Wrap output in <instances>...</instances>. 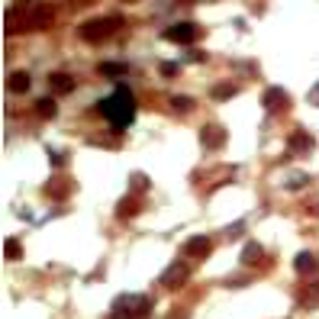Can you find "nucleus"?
<instances>
[{
    "label": "nucleus",
    "mask_w": 319,
    "mask_h": 319,
    "mask_svg": "<svg viewBox=\"0 0 319 319\" xmlns=\"http://www.w3.org/2000/svg\"><path fill=\"white\" fill-rule=\"evenodd\" d=\"M100 113L107 116V122L113 126L116 132L129 129L132 120H136V97H132V90L126 87V84H120L110 97L100 100Z\"/></svg>",
    "instance_id": "nucleus-1"
},
{
    "label": "nucleus",
    "mask_w": 319,
    "mask_h": 319,
    "mask_svg": "<svg viewBox=\"0 0 319 319\" xmlns=\"http://www.w3.org/2000/svg\"><path fill=\"white\" fill-rule=\"evenodd\" d=\"M120 29V16H100V20H87L78 33H81L84 42H103Z\"/></svg>",
    "instance_id": "nucleus-2"
},
{
    "label": "nucleus",
    "mask_w": 319,
    "mask_h": 319,
    "mask_svg": "<svg viewBox=\"0 0 319 319\" xmlns=\"http://www.w3.org/2000/svg\"><path fill=\"white\" fill-rule=\"evenodd\" d=\"M48 23H52V7L36 3V7H29L26 13L20 16V33H29V29H45Z\"/></svg>",
    "instance_id": "nucleus-3"
},
{
    "label": "nucleus",
    "mask_w": 319,
    "mask_h": 319,
    "mask_svg": "<svg viewBox=\"0 0 319 319\" xmlns=\"http://www.w3.org/2000/svg\"><path fill=\"white\" fill-rule=\"evenodd\" d=\"M152 306V300L149 297H142V293H126V297H120L113 303V310H116V316H132V313H145Z\"/></svg>",
    "instance_id": "nucleus-4"
},
{
    "label": "nucleus",
    "mask_w": 319,
    "mask_h": 319,
    "mask_svg": "<svg viewBox=\"0 0 319 319\" xmlns=\"http://www.w3.org/2000/svg\"><path fill=\"white\" fill-rule=\"evenodd\" d=\"M161 36L168 42H181V45H187V42L197 39V23H174V26H168Z\"/></svg>",
    "instance_id": "nucleus-5"
},
{
    "label": "nucleus",
    "mask_w": 319,
    "mask_h": 319,
    "mask_svg": "<svg viewBox=\"0 0 319 319\" xmlns=\"http://www.w3.org/2000/svg\"><path fill=\"white\" fill-rule=\"evenodd\" d=\"M187 265H184V261H177V265H171L168 271L161 274V284L164 287H184V280H187Z\"/></svg>",
    "instance_id": "nucleus-6"
},
{
    "label": "nucleus",
    "mask_w": 319,
    "mask_h": 319,
    "mask_svg": "<svg viewBox=\"0 0 319 319\" xmlns=\"http://www.w3.org/2000/svg\"><path fill=\"white\" fill-rule=\"evenodd\" d=\"M210 248H213V242L206 236H194V239H187V242H184V255H197V258L210 255Z\"/></svg>",
    "instance_id": "nucleus-7"
},
{
    "label": "nucleus",
    "mask_w": 319,
    "mask_h": 319,
    "mask_svg": "<svg viewBox=\"0 0 319 319\" xmlns=\"http://www.w3.org/2000/svg\"><path fill=\"white\" fill-rule=\"evenodd\" d=\"M261 103H265L268 110H284V107H287V94H284L280 87H268L265 97H261Z\"/></svg>",
    "instance_id": "nucleus-8"
},
{
    "label": "nucleus",
    "mask_w": 319,
    "mask_h": 319,
    "mask_svg": "<svg viewBox=\"0 0 319 319\" xmlns=\"http://www.w3.org/2000/svg\"><path fill=\"white\" fill-rule=\"evenodd\" d=\"M200 139H203L206 149H216V145L226 142V132L219 129V126H203V129H200Z\"/></svg>",
    "instance_id": "nucleus-9"
},
{
    "label": "nucleus",
    "mask_w": 319,
    "mask_h": 319,
    "mask_svg": "<svg viewBox=\"0 0 319 319\" xmlns=\"http://www.w3.org/2000/svg\"><path fill=\"white\" fill-rule=\"evenodd\" d=\"M7 90L10 94H26L29 90V75L26 71H13V75L7 78Z\"/></svg>",
    "instance_id": "nucleus-10"
},
{
    "label": "nucleus",
    "mask_w": 319,
    "mask_h": 319,
    "mask_svg": "<svg viewBox=\"0 0 319 319\" xmlns=\"http://www.w3.org/2000/svg\"><path fill=\"white\" fill-rule=\"evenodd\" d=\"M48 81H52V90H55V94H71V90H75V81H71L68 75H52Z\"/></svg>",
    "instance_id": "nucleus-11"
},
{
    "label": "nucleus",
    "mask_w": 319,
    "mask_h": 319,
    "mask_svg": "<svg viewBox=\"0 0 319 319\" xmlns=\"http://www.w3.org/2000/svg\"><path fill=\"white\" fill-rule=\"evenodd\" d=\"M261 261V245L258 242H248L242 248V265H258Z\"/></svg>",
    "instance_id": "nucleus-12"
},
{
    "label": "nucleus",
    "mask_w": 319,
    "mask_h": 319,
    "mask_svg": "<svg viewBox=\"0 0 319 319\" xmlns=\"http://www.w3.org/2000/svg\"><path fill=\"white\" fill-rule=\"evenodd\" d=\"M293 265H297V271L300 274H310V271H316V258H313L310 251H303V255H297V261H293Z\"/></svg>",
    "instance_id": "nucleus-13"
},
{
    "label": "nucleus",
    "mask_w": 319,
    "mask_h": 319,
    "mask_svg": "<svg viewBox=\"0 0 319 319\" xmlns=\"http://www.w3.org/2000/svg\"><path fill=\"white\" fill-rule=\"evenodd\" d=\"M97 71H100V75H110V78H122L129 68H126V65H120V61H103Z\"/></svg>",
    "instance_id": "nucleus-14"
},
{
    "label": "nucleus",
    "mask_w": 319,
    "mask_h": 319,
    "mask_svg": "<svg viewBox=\"0 0 319 319\" xmlns=\"http://www.w3.org/2000/svg\"><path fill=\"white\" fill-rule=\"evenodd\" d=\"M36 110H39V116L52 120V116H55V100H52V97H42V100H36Z\"/></svg>",
    "instance_id": "nucleus-15"
},
{
    "label": "nucleus",
    "mask_w": 319,
    "mask_h": 319,
    "mask_svg": "<svg viewBox=\"0 0 319 319\" xmlns=\"http://www.w3.org/2000/svg\"><path fill=\"white\" fill-rule=\"evenodd\" d=\"M3 255H7V261H16L23 255L20 242H16V239H7V242H3Z\"/></svg>",
    "instance_id": "nucleus-16"
},
{
    "label": "nucleus",
    "mask_w": 319,
    "mask_h": 319,
    "mask_svg": "<svg viewBox=\"0 0 319 319\" xmlns=\"http://www.w3.org/2000/svg\"><path fill=\"white\" fill-rule=\"evenodd\" d=\"M132 213H139L136 200H132V197H129V200H120V210H116V216L122 219V216H132Z\"/></svg>",
    "instance_id": "nucleus-17"
},
{
    "label": "nucleus",
    "mask_w": 319,
    "mask_h": 319,
    "mask_svg": "<svg viewBox=\"0 0 319 319\" xmlns=\"http://www.w3.org/2000/svg\"><path fill=\"white\" fill-rule=\"evenodd\" d=\"M171 107H174L177 113H187V110L194 107V100H190V97H171Z\"/></svg>",
    "instance_id": "nucleus-18"
},
{
    "label": "nucleus",
    "mask_w": 319,
    "mask_h": 319,
    "mask_svg": "<svg viewBox=\"0 0 319 319\" xmlns=\"http://www.w3.org/2000/svg\"><path fill=\"white\" fill-rule=\"evenodd\" d=\"M239 94V87H213V100H226V97H236Z\"/></svg>",
    "instance_id": "nucleus-19"
},
{
    "label": "nucleus",
    "mask_w": 319,
    "mask_h": 319,
    "mask_svg": "<svg viewBox=\"0 0 319 319\" xmlns=\"http://www.w3.org/2000/svg\"><path fill=\"white\" fill-rule=\"evenodd\" d=\"M158 71H161L164 78H177V71H181V65H174V61H161V68H158Z\"/></svg>",
    "instance_id": "nucleus-20"
},
{
    "label": "nucleus",
    "mask_w": 319,
    "mask_h": 319,
    "mask_svg": "<svg viewBox=\"0 0 319 319\" xmlns=\"http://www.w3.org/2000/svg\"><path fill=\"white\" fill-rule=\"evenodd\" d=\"M145 187V177L142 174H132V190H142Z\"/></svg>",
    "instance_id": "nucleus-21"
},
{
    "label": "nucleus",
    "mask_w": 319,
    "mask_h": 319,
    "mask_svg": "<svg viewBox=\"0 0 319 319\" xmlns=\"http://www.w3.org/2000/svg\"><path fill=\"white\" fill-rule=\"evenodd\" d=\"M171 319H174V316H171ZM177 319H187V313H181V316H177Z\"/></svg>",
    "instance_id": "nucleus-22"
}]
</instances>
